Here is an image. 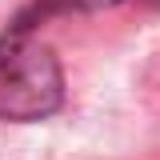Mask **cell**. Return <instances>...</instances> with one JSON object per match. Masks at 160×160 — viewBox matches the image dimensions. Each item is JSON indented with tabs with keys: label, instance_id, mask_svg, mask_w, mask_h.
<instances>
[{
	"label": "cell",
	"instance_id": "obj_2",
	"mask_svg": "<svg viewBox=\"0 0 160 160\" xmlns=\"http://www.w3.org/2000/svg\"><path fill=\"white\" fill-rule=\"evenodd\" d=\"M52 4H60V8H84V12H92V8H112V4H120V0H52Z\"/></svg>",
	"mask_w": 160,
	"mask_h": 160
},
{
	"label": "cell",
	"instance_id": "obj_1",
	"mask_svg": "<svg viewBox=\"0 0 160 160\" xmlns=\"http://www.w3.org/2000/svg\"><path fill=\"white\" fill-rule=\"evenodd\" d=\"M64 104V72L52 48L16 28L0 40V120H44Z\"/></svg>",
	"mask_w": 160,
	"mask_h": 160
}]
</instances>
